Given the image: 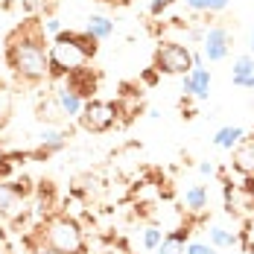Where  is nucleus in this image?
Returning <instances> with one entry per match:
<instances>
[{
    "label": "nucleus",
    "mask_w": 254,
    "mask_h": 254,
    "mask_svg": "<svg viewBox=\"0 0 254 254\" xmlns=\"http://www.w3.org/2000/svg\"><path fill=\"white\" fill-rule=\"evenodd\" d=\"M50 44L47 32L38 18H26L21 26H15L6 38V64L24 85L50 82Z\"/></svg>",
    "instance_id": "f257e3e1"
},
{
    "label": "nucleus",
    "mask_w": 254,
    "mask_h": 254,
    "mask_svg": "<svg viewBox=\"0 0 254 254\" xmlns=\"http://www.w3.org/2000/svg\"><path fill=\"white\" fill-rule=\"evenodd\" d=\"M38 237H41L44 252H50V254H88L85 231L67 213L47 216L41 222V228H38Z\"/></svg>",
    "instance_id": "f03ea898"
},
{
    "label": "nucleus",
    "mask_w": 254,
    "mask_h": 254,
    "mask_svg": "<svg viewBox=\"0 0 254 254\" xmlns=\"http://www.w3.org/2000/svg\"><path fill=\"white\" fill-rule=\"evenodd\" d=\"M50 82L56 79H64L67 73H76L82 67H88V62H91V56L82 50L79 44H73L67 35H64V29L53 38L50 44Z\"/></svg>",
    "instance_id": "7ed1b4c3"
},
{
    "label": "nucleus",
    "mask_w": 254,
    "mask_h": 254,
    "mask_svg": "<svg viewBox=\"0 0 254 254\" xmlns=\"http://www.w3.org/2000/svg\"><path fill=\"white\" fill-rule=\"evenodd\" d=\"M152 67L164 76H184L193 70V50L181 41H161L152 53Z\"/></svg>",
    "instance_id": "20e7f679"
},
{
    "label": "nucleus",
    "mask_w": 254,
    "mask_h": 254,
    "mask_svg": "<svg viewBox=\"0 0 254 254\" xmlns=\"http://www.w3.org/2000/svg\"><path fill=\"white\" fill-rule=\"evenodd\" d=\"M76 123H79V128H82V131H88V134H105V131H111V128L120 123L117 102L100 100V97L88 100Z\"/></svg>",
    "instance_id": "39448f33"
},
{
    "label": "nucleus",
    "mask_w": 254,
    "mask_h": 254,
    "mask_svg": "<svg viewBox=\"0 0 254 254\" xmlns=\"http://www.w3.org/2000/svg\"><path fill=\"white\" fill-rule=\"evenodd\" d=\"M222 196H225V210L231 216H237L243 222L249 216H254V178H243V181L225 178Z\"/></svg>",
    "instance_id": "423d86ee"
},
{
    "label": "nucleus",
    "mask_w": 254,
    "mask_h": 254,
    "mask_svg": "<svg viewBox=\"0 0 254 254\" xmlns=\"http://www.w3.org/2000/svg\"><path fill=\"white\" fill-rule=\"evenodd\" d=\"M231 47H234V35H231L228 26L222 24H213L204 29V38H202V56L207 62H225L231 56Z\"/></svg>",
    "instance_id": "0eeeda50"
},
{
    "label": "nucleus",
    "mask_w": 254,
    "mask_h": 254,
    "mask_svg": "<svg viewBox=\"0 0 254 254\" xmlns=\"http://www.w3.org/2000/svg\"><path fill=\"white\" fill-rule=\"evenodd\" d=\"M210 85H213V76L207 67H193L190 73L181 76V91L184 97H193V100H207L210 97Z\"/></svg>",
    "instance_id": "6e6552de"
},
{
    "label": "nucleus",
    "mask_w": 254,
    "mask_h": 254,
    "mask_svg": "<svg viewBox=\"0 0 254 254\" xmlns=\"http://www.w3.org/2000/svg\"><path fill=\"white\" fill-rule=\"evenodd\" d=\"M53 97H56L59 105H62L64 120H79V114H82V108H85V100L79 97L64 79H56V82H53Z\"/></svg>",
    "instance_id": "1a4fd4ad"
},
{
    "label": "nucleus",
    "mask_w": 254,
    "mask_h": 254,
    "mask_svg": "<svg viewBox=\"0 0 254 254\" xmlns=\"http://www.w3.org/2000/svg\"><path fill=\"white\" fill-rule=\"evenodd\" d=\"M231 167L243 178H254V131H249L231 152Z\"/></svg>",
    "instance_id": "9d476101"
},
{
    "label": "nucleus",
    "mask_w": 254,
    "mask_h": 254,
    "mask_svg": "<svg viewBox=\"0 0 254 254\" xmlns=\"http://www.w3.org/2000/svg\"><path fill=\"white\" fill-rule=\"evenodd\" d=\"M29 181H0V216H12L18 207H21V199L29 196Z\"/></svg>",
    "instance_id": "9b49d317"
},
{
    "label": "nucleus",
    "mask_w": 254,
    "mask_h": 254,
    "mask_svg": "<svg viewBox=\"0 0 254 254\" xmlns=\"http://www.w3.org/2000/svg\"><path fill=\"white\" fill-rule=\"evenodd\" d=\"M64 82H67L85 102L94 100V97H97V88H100V76H97L91 67H82V70H76V73H67Z\"/></svg>",
    "instance_id": "f8f14e48"
},
{
    "label": "nucleus",
    "mask_w": 254,
    "mask_h": 254,
    "mask_svg": "<svg viewBox=\"0 0 254 254\" xmlns=\"http://www.w3.org/2000/svg\"><path fill=\"white\" fill-rule=\"evenodd\" d=\"M64 146H67V131L47 126L41 134H38V149H35V158H47V155H53V152H62Z\"/></svg>",
    "instance_id": "ddd939ff"
},
{
    "label": "nucleus",
    "mask_w": 254,
    "mask_h": 254,
    "mask_svg": "<svg viewBox=\"0 0 254 254\" xmlns=\"http://www.w3.org/2000/svg\"><path fill=\"white\" fill-rule=\"evenodd\" d=\"M246 134H249V131L243 126H237V123H234V126H222V128H216V134H213V146L222 149V152H234L237 143H240Z\"/></svg>",
    "instance_id": "4468645a"
},
{
    "label": "nucleus",
    "mask_w": 254,
    "mask_h": 254,
    "mask_svg": "<svg viewBox=\"0 0 254 254\" xmlns=\"http://www.w3.org/2000/svg\"><path fill=\"white\" fill-rule=\"evenodd\" d=\"M190 243V231L187 228H176L170 234H164V243L158 246V254H184Z\"/></svg>",
    "instance_id": "2eb2a0df"
},
{
    "label": "nucleus",
    "mask_w": 254,
    "mask_h": 254,
    "mask_svg": "<svg viewBox=\"0 0 254 254\" xmlns=\"http://www.w3.org/2000/svg\"><path fill=\"white\" fill-rule=\"evenodd\" d=\"M184 207H187L190 213L207 210V187H204V184H190V187L184 190Z\"/></svg>",
    "instance_id": "dca6fc26"
},
{
    "label": "nucleus",
    "mask_w": 254,
    "mask_h": 254,
    "mask_svg": "<svg viewBox=\"0 0 254 254\" xmlns=\"http://www.w3.org/2000/svg\"><path fill=\"white\" fill-rule=\"evenodd\" d=\"M207 240H210L213 249H231V246L240 243V234H234V231L225 228V225H210V228H207Z\"/></svg>",
    "instance_id": "f3484780"
},
{
    "label": "nucleus",
    "mask_w": 254,
    "mask_h": 254,
    "mask_svg": "<svg viewBox=\"0 0 254 254\" xmlns=\"http://www.w3.org/2000/svg\"><path fill=\"white\" fill-rule=\"evenodd\" d=\"M85 29H88L97 41H105V38L114 35V21H111L108 15H91L88 24H85Z\"/></svg>",
    "instance_id": "a211bd4d"
},
{
    "label": "nucleus",
    "mask_w": 254,
    "mask_h": 254,
    "mask_svg": "<svg viewBox=\"0 0 254 254\" xmlns=\"http://www.w3.org/2000/svg\"><path fill=\"white\" fill-rule=\"evenodd\" d=\"M38 120H44L47 126H56V123L64 120V111H62V105H59L56 97H47V100L38 102Z\"/></svg>",
    "instance_id": "6ab92c4d"
},
{
    "label": "nucleus",
    "mask_w": 254,
    "mask_h": 254,
    "mask_svg": "<svg viewBox=\"0 0 254 254\" xmlns=\"http://www.w3.org/2000/svg\"><path fill=\"white\" fill-rule=\"evenodd\" d=\"M254 73V56L252 53H243L234 59V67H231V76H249Z\"/></svg>",
    "instance_id": "aec40b11"
},
{
    "label": "nucleus",
    "mask_w": 254,
    "mask_h": 254,
    "mask_svg": "<svg viewBox=\"0 0 254 254\" xmlns=\"http://www.w3.org/2000/svg\"><path fill=\"white\" fill-rule=\"evenodd\" d=\"M161 243H164L161 228H158V225H146V228H143V249H146V252H158Z\"/></svg>",
    "instance_id": "412c9836"
},
{
    "label": "nucleus",
    "mask_w": 254,
    "mask_h": 254,
    "mask_svg": "<svg viewBox=\"0 0 254 254\" xmlns=\"http://www.w3.org/2000/svg\"><path fill=\"white\" fill-rule=\"evenodd\" d=\"M240 243H243V249L249 252L254 249V216H249L246 222H243V231H240Z\"/></svg>",
    "instance_id": "4be33fe9"
},
{
    "label": "nucleus",
    "mask_w": 254,
    "mask_h": 254,
    "mask_svg": "<svg viewBox=\"0 0 254 254\" xmlns=\"http://www.w3.org/2000/svg\"><path fill=\"white\" fill-rule=\"evenodd\" d=\"M173 3H176V0H152L146 12H149V18H161V15H164V12H167Z\"/></svg>",
    "instance_id": "5701e85b"
},
{
    "label": "nucleus",
    "mask_w": 254,
    "mask_h": 254,
    "mask_svg": "<svg viewBox=\"0 0 254 254\" xmlns=\"http://www.w3.org/2000/svg\"><path fill=\"white\" fill-rule=\"evenodd\" d=\"M97 254H128V246L120 243V240H114V243H105Z\"/></svg>",
    "instance_id": "b1692460"
},
{
    "label": "nucleus",
    "mask_w": 254,
    "mask_h": 254,
    "mask_svg": "<svg viewBox=\"0 0 254 254\" xmlns=\"http://www.w3.org/2000/svg\"><path fill=\"white\" fill-rule=\"evenodd\" d=\"M184 254H216V249L210 243H187V252Z\"/></svg>",
    "instance_id": "393cba45"
},
{
    "label": "nucleus",
    "mask_w": 254,
    "mask_h": 254,
    "mask_svg": "<svg viewBox=\"0 0 254 254\" xmlns=\"http://www.w3.org/2000/svg\"><path fill=\"white\" fill-rule=\"evenodd\" d=\"M231 6V0H207V12L210 15H219V12H225Z\"/></svg>",
    "instance_id": "a878e982"
},
{
    "label": "nucleus",
    "mask_w": 254,
    "mask_h": 254,
    "mask_svg": "<svg viewBox=\"0 0 254 254\" xmlns=\"http://www.w3.org/2000/svg\"><path fill=\"white\" fill-rule=\"evenodd\" d=\"M41 24H44V32H47V35H53V38H56V35L62 32V24H59L56 18H44Z\"/></svg>",
    "instance_id": "bb28decb"
},
{
    "label": "nucleus",
    "mask_w": 254,
    "mask_h": 254,
    "mask_svg": "<svg viewBox=\"0 0 254 254\" xmlns=\"http://www.w3.org/2000/svg\"><path fill=\"white\" fill-rule=\"evenodd\" d=\"M184 6H187L190 12H196V15L207 12V0H184Z\"/></svg>",
    "instance_id": "cd10ccee"
},
{
    "label": "nucleus",
    "mask_w": 254,
    "mask_h": 254,
    "mask_svg": "<svg viewBox=\"0 0 254 254\" xmlns=\"http://www.w3.org/2000/svg\"><path fill=\"white\" fill-rule=\"evenodd\" d=\"M231 82H234L237 88H249V91H252L254 88V73H249V76H231Z\"/></svg>",
    "instance_id": "c85d7f7f"
},
{
    "label": "nucleus",
    "mask_w": 254,
    "mask_h": 254,
    "mask_svg": "<svg viewBox=\"0 0 254 254\" xmlns=\"http://www.w3.org/2000/svg\"><path fill=\"white\" fill-rule=\"evenodd\" d=\"M199 173H202V176H216V164H213V161H202V164H199Z\"/></svg>",
    "instance_id": "c756f323"
},
{
    "label": "nucleus",
    "mask_w": 254,
    "mask_h": 254,
    "mask_svg": "<svg viewBox=\"0 0 254 254\" xmlns=\"http://www.w3.org/2000/svg\"><path fill=\"white\" fill-rule=\"evenodd\" d=\"M158 79H161V73H158V70H155V67H149V70H146V73H143V82H146V85H155V82H158Z\"/></svg>",
    "instance_id": "7c9ffc66"
},
{
    "label": "nucleus",
    "mask_w": 254,
    "mask_h": 254,
    "mask_svg": "<svg viewBox=\"0 0 254 254\" xmlns=\"http://www.w3.org/2000/svg\"><path fill=\"white\" fill-rule=\"evenodd\" d=\"M193 67H204V56L199 50H193Z\"/></svg>",
    "instance_id": "2f4dec72"
},
{
    "label": "nucleus",
    "mask_w": 254,
    "mask_h": 254,
    "mask_svg": "<svg viewBox=\"0 0 254 254\" xmlns=\"http://www.w3.org/2000/svg\"><path fill=\"white\" fill-rule=\"evenodd\" d=\"M0 254H6V240H3V234H0Z\"/></svg>",
    "instance_id": "473e14b6"
},
{
    "label": "nucleus",
    "mask_w": 254,
    "mask_h": 254,
    "mask_svg": "<svg viewBox=\"0 0 254 254\" xmlns=\"http://www.w3.org/2000/svg\"><path fill=\"white\" fill-rule=\"evenodd\" d=\"M249 50H252V56H254V29H252V38H249Z\"/></svg>",
    "instance_id": "72a5a7b5"
},
{
    "label": "nucleus",
    "mask_w": 254,
    "mask_h": 254,
    "mask_svg": "<svg viewBox=\"0 0 254 254\" xmlns=\"http://www.w3.org/2000/svg\"><path fill=\"white\" fill-rule=\"evenodd\" d=\"M100 3H128V0H100Z\"/></svg>",
    "instance_id": "f704fd0d"
},
{
    "label": "nucleus",
    "mask_w": 254,
    "mask_h": 254,
    "mask_svg": "<svg viewBox=\"0 0 254 254\" xmlns=\"http://www.w3.org/2000/svg\"><path fill=\"white\" fill-rule=\"evenodd\" d=\"M243 254H254V249H249V252H243Z\"/></svg>",
    "instance_id": "c9c22d12"
},
{
    "label": "nucleus",
    "mask_w": 254,
    "mask_h": 254,
    "mask_svg": "<svg viewBox=\"0 0 254 254\" xmlns=\"http://www.w3.org/2000/svg\"><path fill=\"white\" fill-rule=\"evenodd\" d=\"M0 158H3V155H0Z\"/></svg>",
    "instance_id": "e433bc0d"
}]
</instances>
